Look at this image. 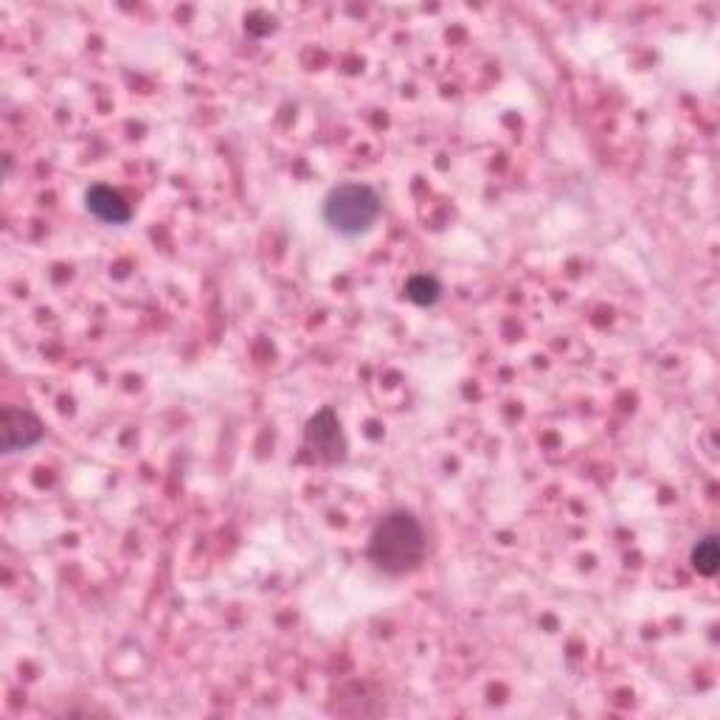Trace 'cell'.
Masks as SVG:
<instances>
[{
	"label": "cell",
	"mask_w": 720,
	"mask_h": 720,
	"mask_svg": "<svg viewBox=\"0 0 720 720\" xmlns=\"http://www.w3.org/2000/svg\"><path fill=\"white\" fill-rule=\"evenodd\" d=\"M85 206H88V212L94 217H99L101 223H110V226H121V223H127L132 217L130 203L116 189L105 186V183H96V186L88 189Z\"/></svg>",
	"instance_id": "cell-5"
},
{
	"label": "cell",
	"mask_w": 720,
	"mask_h": 720,
	"mask_svg": "<svg viewBox=\"0 0 720 720\" xmlns=\"http://www.w3.org/2000/svg\"><path fill=\"white\" fill-rule=\"evenodd\" d=\"M439 293H442V284L433 279V276L420 273L411 276L406 284V295L413 301V304H420V308H428V304H437Z\"/></svg>",
	"instance_id": "cell-7"
},
{
	"label": "cell",
	"mask_w": 720,
	"mask_h": 720,
	"mask_svg": "<svg viewBox=\"0 0 720 720\" xmlns=\"http://www.w3.org/2000/svg\"><path fill=\"white\" fill-rule=\"evenodd\" d=\"M380 217V197L366 183H341L324 197V219L332 232L357 237Z\"/></svg>",
	"instance_id": "cell-2"
},
{
	"label": "cell",
	"mask_w": 720,
	"mask_h": 720,
	"mask_svg": "<svg viewBox=\"0 0 720 720\" xmlns=\"http://www.w3.org/2000/svg\"><path fill=\"white\" fill-rule=\"evenodd\" d=\"M43 433L45 428L37 413L18 406L3 408V451L7 453L25 451V448L37 445Z\"/></svg>",
	"instance_id": "cell-4"
},
{
	"label": "cell",
	"mask_w": 720,
	"mask_h": 720,
	"mask_svg": "<svg viewBox=\"0 0 720 720\" xmlns=\"http://www.w3.org/2000/svg\"><path fill=\"white\" fill-rule=\"evenodd\" d=\"M692 569L698 571L701 577H714L720 569V549H718V538L712 533L703 535L696 546H692Z\"/></svg>",
	"instance_id": "cell-6"
},
{
	"label": "cell",
	"mask_w": 720,
	"mask_h": 720,
	"mask_svg": "<svg viewBox=\"0 0 720 720\" xmlns=\"http://www.w3.org/2000/svg\"><path fill=\"white\" fill-rule=\"evenodd\" d=\"M304 439H308V448L321 462L335 464L346 456L344 431H341V422L332 408H321V411L315 413L313 420L308 422Z\"/></svg>",
	"instance_id": "cell-3"
},
{
	"label": "cell",
	"mask_w": 720,
	"mask_h": 720,
	"mask_svg": "<svg viewBox=\"0 0 720 720\" xmlns=\"http://www.w3.org/2000/svg\"><path fill=\"white\" fill-rule=\"evenodd\" d=\"M366 551H369L372 563L386 574H411L426 560V529H422L420 518H413L406 509H395L377 520Z\"/></svg>",
	"instance_id": "cell-1"
}]
</instances>
